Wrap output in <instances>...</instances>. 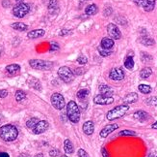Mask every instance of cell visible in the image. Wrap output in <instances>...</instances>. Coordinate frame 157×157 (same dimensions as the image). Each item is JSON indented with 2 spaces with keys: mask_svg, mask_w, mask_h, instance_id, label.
<instances>
[{
  "mask_svg": "<svg viewBox=\"0 0 157 157\" xmlns=\"http://www.w3.org/2000/svg\"><path fill=\"white\" fill-rule=\"evenodd\" d=\"M151 128L152 129H157V121L156 122H154L152 125H151Z\"/></svg>",
  "mask_w": 157,
  "mask_h": 157,
  "instance_id": "obj_48",
  "label": "cell"
},
{
  "mask_svg": "<svg viewBox=\"0 0 157 157\" xmlns=\"http://www.w3.org/2000/svg\"><path fill=\"white\" fill-rule=\"evenodd\" d=\"M12 27L15 30H19V31H26L28 29V26L22 22H15V24H12Z\"/></svg>",
  "mask_w": 157,
  "mask_h": 157,
  "instance_id": "obj_26",
  "label": "cell"
},
{
  "mask_svg": "<svg viewBox=\"0 0 157 157\" xmlns=\"http://www.w3.org/2000/svg\"><path fill=\"white\" fill-rule=\"evenodd\" d=\"M134 117L139 121H145L149 119V115L145 111H137L134 113Z\"/></svg>",
  "mask_w": 157,
  "mask_h": 157,
  "instance_id": "obj_18",
  "label": "cell"
},
{
  "mask_svg": "<svg viewBox=\"0 0 157 157\" xmlns=\"http://www.w3.org/2000/svg\"><path fill=\"white\" fill-rule=\"evenodd\" d=\"M43 2L48 8L50 12H54V11H56L59 8L58 0H43Z\"/></svg>",
  "mask_w": 157,
  "mask_h": 157,
  "instance_id": "obj_16",
  "label": "cell"
},
{
  "mask_svg": "<svg viewBox=\"0 0 157 157\" xmlns=\"http://www.w3.org/2000/svg\"><path fill=\"white\" fill-rule=\"evenodd\" d=\"M156 157H157V156H156Z\"/></svg>",
  "mask_w": 157,
  "mask_h": 157,
  "instance_id": "obj_53",
  "label": "cell"
},
{
  "mask_svg": "<svg viewBox=\"0 0 157 157\" xmlns=\"http://www.w3.org/2000/svg\"><path fill=\"white\" fill-rule=\"evenodd\" d=\"M19 131L15 126L6 124L0 127V138L5 142H13L18 138Z\"/></svg>",
  "mask_w": 157,
  "mask_h": 157,
  "instance_id": "obj_1",
  "label": "cell"
},
{
  "mask_svg": "<svg viewBox=\"0 0 157 157\" xmlns=\"http://www.w3.org/2000/svg\"><path fill=\"white\" fill-rule=\"evenodd\" d=\"M64 149H65V152L67 154H71L73 152V144L70 142V140L67 139L65 140L64 142Z\"/></svg>",
  "mask_w": 157,
  "mask_h": 157,
  "instance_id": "obj_21",
  "label": "cell"
},
{
  "mask_svg": "<svg viewBox=\"0 0 157 157\" xmlns=\"http://www.w3.org/2000/svg\"><path fill=\"white\" fill-rule=\"evenodd\" d=\"M67 115L72 123H78L80 120V110L74 101H70L67 105Z\"/></svg>",
  "mask_w": 157,
  "mask_h": 157,
  "instance_id": "obj_2",
  "label": "cell"
},
{
  "mask_svg": "<svg viewBox=\"0 0 157 157\" xmlns=\"http://www.w3.org/2000/svg\"><path fill=\"white\" fill-rule=\"evenodd\" d=\"M58 76L62 81L67 83L72 82V80H73V72L67 66L60 67L58 71Z\"/></svg>",
  "mask_w": 157,
  "mask_h": 157,
  "instance_id": "obj_5",
  "label": "cell"
},
{
  "mask_svg": "<svg viewBox=\"0 0 157 157\" xmlns=\"http://www.w3.org/2000/svg\"><path fill=\"white\" fill-rule=\"evenodd\" d=\"M8 95V91L5 90V89H2V90H0V98H5L7 97Z\"/></svg>",
  "mask_w": 157,
  "mask_h": 157,
  "instance_id": "obj_42",
  "label": "cell"
},
{
  "mask_svg": "<svg viewBox=\"0 0 157 157\" xmlns=\"http://www.w3.org/2000/svg\"><path fill=\"white\" fill-rule=\"evenodd\" d=\"M107 32H108L109 36L112 39H114V40H118V39H120L121 36L119 27H118L114 24H108V26H107Z\"/></svg>",
  "mask_w": 157,
  "mask_h": 157,
  "instance_id": "obj_9",
  "label": "cell"
},
{
  "mask_svg": "<svg viewBox=\"0 0 157 157\" xmlns=\"http://www.w3.org/2000/svg\"><path fill=\"white\" fill-rule=\"evenodd\" d=\"M15 1L18 2V3H22V1H23V0H15Z\"/></svg>",
  "mask_w": 157,
  "mask_h": 157,
  "instance_id": "obj_51",
  "label": "cell"
},
{
  "mask_svg": "<svg viewBox=\"0 0 157 157\" xmlns=\"http://www.w3.org/2000/svg\"><path fill=\"white\" fill-rule=\"evenodd\" d=\"M97 49H98V53H100V55L103 57H109V55H111V53H112V49H105L101 47H98Z\"/></svg>",
  "mask_w": 157,
  "mask_h": 157,
  "instance_id": "obj_32",
  "label": "cell"
},
{
  "mask_svg": "<svg viewBox=\"0 0 157 157\" xmlns=\"http://www.w3.org/2000/svg\"><path fill=\"white\" fill-rule=\"evenodd\" d=\"M151 74H152V70H151V68H149V67H145V68H143L141 70V72H140V77L144 78V80H145V78H149Z\"/></svg>",
  "mask_w": 157,
  "mask_h": 157,
  "instance_id": "obj_23",
  "label": "cell"
},
{
  "mask_svg": "<svg viewBox=\"0 0 157 157\" xmlns=\"http://www.w3.org/2000/svg\"><path fill=\"white\" fill-rule=\"evenodd\" d=\"M20 70V66L19 64H11L6 67V71L9 74H15Z\"/></svg>",
  "mask_w": 157,
  "mask_h": 157,
  "instance_id": "obj_24",
  "label": "cell"
},
{
  "mask_svg": "<svg viewBox=\"0 0 157 157\" xmlns=\"http://www.w3.org/2000/svg\"><path fill=\"white\" fill-rule=\"evenodd\" d=\"M101 154H102L103 157H109V153H108L107 149H106L105 148H101Z\"/></svg>",
  "mask_w": 157,
  "mask_h": 157,
  "instance_id": "obj_44",
  "label": "cell"
},
{
  "mask_svg": "<svg viewBox=\"0 0 157 157\" xmlns=\"http://www.w3.org/2000/svg\"><path fill=\"white\" fill-rule=\"evenodd\" d=\"M141 58H142V61L144 62H148V61H151L152 60V57H151L150 54L147 53H141Z\"/></svg>",
  "mask_w": 157,
  "mask_h": 157,
  "instance_id": "obj_36",
  "label": "cell"
},
{
  "mask_svg": "<svg viewBox=\"0 0 157 157\" xmlns=\"http://www.w3.org/2000/svg\"><path fill=\"white\" fill-rule=\"evenodd\" d=\"M30 11V8L28 6L27 4L25 3H19L18 5H15L13 9V15L16 18H19V19H22L24 18V16L29 13Z\"/></svg>",
  "mask_w": 157,
  "mask_h": 157,
  "instance_id": "obj_6",
  "label": "cell"
},
{
  "mask_svg": "<svg viewBox=\"0 0 157 157\" xmlns=\"http://www.w3.org/2000/svg\"><path fill=\"white\" fill-rule=\"evenodd\" d=\"M138 89L140 92H142L144 94H148L151 92V87L148 85H140L138 86Z\"/></svg>",
  "mask_w": 157,
  "mask_h": 157,
  "instance_id": "obj_30",
  "label": "cell"
},
{
  "mask_svg": "<svg viewBox=\"0 0 157 157\" xmlns=\"http://www.w3.org/2000/svg\"><path fill=\"white\" fill-rule=\"evenodd\" d=\"M94 124L93 121L89 120L83 124V132L85 133L87 136H91L94 133Z\"/></svg>",
  "mask_w": 157,
  "mask_h": 157,
  "instance_id": "obj_14",
  "label": "cell"
},
{
  "mask_svg": "<svg viewBox=\"0 0 157 157\" xmlns=\"http://www.w3.org/2000/svg\"><path fill=\"white\" fill-rule=\"evenodd\" d=\"M128 110H129V106L128 105L117 106V107L108 111L107 115H106V117H107L108 120H115L118 119H121V117H122L127 113Z\"/></svg>",
  "mask_w": 157,
  "mask_h": 157,
  "instance_id": "obj_3",
  "label": "cell"
},
{
  "mask_svg": "<svg viewBox=\"0 0 157 157\" xmlns=\"http://www.w3.org/2000/svg\"><path fill=\"white\" fill-rule=\"evenodd\" d=\"M138 94L135 93V92H131L129 94H127L126 96L123 98L122 102H123V105H128V104H132V103H135L137 102L138 100Z\"/></svg>",
  "mask_w": 157,
  "mask_h": 157,
  "instance_id": "obj_15",
  "label": "cell"
},
{
  "mask_svg": "<svg viewBox=\"0 0 157 157\" xmlns=\"http://www.w3.org/2000/svg\"><path fill=\"white\" fill-rule=\"evenodd\" d=\"M125 67L128 70H131L133 69L134 67V60L132 57H127V58L125 61Z\"/></svg>",
  "mask_w": 157,
  "mask_h": 157,
  "instance_id": "obj_29",
  "label": "cell"
},
{
  "mask_svg": "<svg viewBox=\"0 0 157 157\" xmlns=\"http://www.w3.org/2000/svg\"><path fill=\"white\" fill-rule=\"evenodd\" d=\"M85 13L88 16H94L97 13V6L96 4H90L86 7L85 9Z\"/></svg>",
  "mask_w": 157,
  "mask_h": 157,
  "instance_id": "obj_22",
  "label": "cell"
},
{
  "mask_svg": "<svg viewBox=\"0 0 157 157\" xmlns=\"http://www.w3.org/2000/svg\"><path fill=\"white\" fill-rule=\"evenodd\" d=\"M3 119H4V116H3L1 114H0V123H1V122L3 121Z\"/></svg>",
  "mask_w": 157,
  "mask_h": 157,
  "instance_id": "obj_49",
  "label": "cell"
},
{
  "mask_svg": "<svg viewBox=\"0 0 157 157\" xmlns=\"http://www.w3.org/2000/svg\"><path fill=\"white\" fill-rule=\"evenodd\" d=\"M145 104L148 106H157V96L148 98L145 100Z\"/></svg>",
  "mask_w": 157,
  "mask_h": 157,
  "instance_id": "obj_34",
  "label": "cell"
},
{
  "mask_svg": "<svg viewBox=\"0 0 157 157\" xmlns=\"http://www.w3.org/2000/svg\"><path fill=\"white\" fill-rule=\"evenodd\" d=\"M29 83H30V86H31L33 88L37 89V90H41V89H42L40 82H39L38 80H36V78H33V80H32Z\"/></svg>",
  "mask_w": 157,
  "mask_h": 157,
  "instance_id": "obj_33",
  "label": "cell"
},
{
  "mask_svg": "<svg viewBox=\"0 0 157 157\" xmlns=\"http://www.w3.org/2000/svg\"><path fill=\"white\" fill-rule=\"evenodd\" d=\"M46 34V31L43 29H35L32 30L30 32H28L27 37L29 39H37V38H41Z\"/></svg>",
  "mask_w": 157,
  "mask_h": 157,
  "instance_id": "obj_19",
  "label": "cell"
},
{
  "mask_svg": "<svg viewBox=\"0 0 157 157\" xmlns=\"http://www.w3.org/2000/svg\"><path fill=\"white\" fill-rule=\"evenodd\" d=\"M119 128V125L118 124H108L106 125L101 131H100V137L101 138H106L108 137V135H110L111 133H113L115 130Z\"/></svg>",
  "mask_w": 157,
  "mask_h": 157,
  "instance_id": "obj_13",
  "label": "cell"
},
{
  "mask_svg": "<svg viewBox=\"0 0 157 157\" xmlns=\"http://www.w3.org/2000/svg\"><path fill=\"white\" fill-rule=\"evenodd\" d=\"M70 33V30H67V29H63V30H61L60 33H59V35L60 36H65V35H69Z\"/></svg>",
  "mask_w": 157,
  "mask_h": 157,
  "instance_id": "obj_43",
  "label": "cell"
},
{
  "mask_svg": "<svg viewBox=\"0 0 157 157\" xmlns=\"http://www.w3.org/2000/svg\"><path fill=\"white\" fill-rule=\"evenodd\" d=\"M77 62L81 65H85L88 62V59L85 55H79V57H77Z\"/></svg>",
  "mask_w": 157,
  "mask_h": 157,
  "instance_id": "obj_37",
  "label": "cell"
},
{
  "mask_svg": "<svg viewBox=\"0 0 157 157\" xmlns=\"http://www.w3.org/2000/svg\"><path fill=\"white\" fill-rule=\"evenodd\" d=\"M94 102L97 105H110L112 103H114V98L105 96V95L102 94H98L94 98Z\"/></svg>",
  "mask_w": 157,
  "mask_h": 157,
  "instance_id": "obj_10",
  "label": "cell"
},
{
  "mask_svg": "<svg viewBox=\"0 0 157 157\" xmlns=\"http://www.w3.org/2000/svg\"><path fill=\"white\" fill-rule=\"evenodd\" d=\"M35 157H44V156H43V153H39V154H37Z\"/></svg>",
  "mask_w": 157,
  "mask_h": 157,
  "instance_id": "obj_50",
  "label": "cell"
},
{
  "mask_svg": "<svg viewBox=\"0 0 157 157\" xmlns=\"http://www.w3.org/2000/svg\"><path fill=\"white\" fill-rule=\"evenodd\" d=\"M78 156H79V157H90L89 154L84 149H82V148L78 150Z\"/></svg>",
  "mask_w": 157,
  "mask_h": 157,
  "instance_id": "obj_40",
  "label": "cell"
},
{
  "mask_svg": "<svg viewBox=\"0 0 157 157\" xmlns=\"http://www.w3.org/2000/svg\"><path fill=\"white\" fill-rule=\"evenodd\" d=\"M19 157H31L29 154H26V153H21Z\"/></svg>",
  "mask_w": 157,
  "mask_h": 157,
  "instance_id": "obj_47",
  "label": "cell"
},
{
  "mask_svg": "<svg viewBox=\"0 0 157 157\" xmlns=\"http://www.w3.org/2000/svg\"><path fill=\"white\" fill-rule=\"evenodd\" d=\"M62 157H68V156H67V155H63V156H62Z\"/></svg>",
  "mask_w": 157,
  "mask_h": 157,
  "instance_id": "obj_52",
  "label": "cell"
},
{
  "mask_svg": "<svg viewBox=\"0 0 157 157\" xmlns=\"http://www.w3.org/2000/svg\"><path fill=\"white\" fill-rule=\"evenodd\" d=\"M89 94H90V90L89 89H81V90H79L77 92V98L83 101V100H85L88 96H89Z\"/></svg>",
  "mask_w": 157,
  "mask_h": 157,
  "instance_id": "obj_27",
  "label": "cell"
},
{
  "mask_svg": "<svg viewBox=\"0 0 157 157\" xmlns=\"http://www.w3.org/2000/svg\"><path fill=\"white\" fill-rule=\"evenodd\" d=\"M49 155L51 157H58L60 155V150L57 148H52L49 151Z\"/></svg>",
  "mask_w": 157,
  "mask_h": 157,
  "instance_id": "obj_38",
  "label": "cell"
},
{
  "mask_svg": "<svg viewBox=\"0 0 157 157\" xmlns=\"http://www.w3.org/2000/svg\"><path fill=\"white\" fill-rule=\"evenodd\" d=\"M39 121H40V120H39L37 117H32V119H30L29 120H27L26 126H27V128H29V129H33L36 126V124Z\"/></svg>",
  "mask_w": 157,
  "mask_h": 157,
  "instance_id": "obj_31",
  "label": "cell"
},
{
  "mask_svg": "<svg viewBox=\"0 0 157 157\" xmlns=\"http://www.w3.org/2000/svg\"><path fill=\"white\" fill-rule=\"evenodd\" d=\"M51 104L56 110H63L66 106V101L65 98L62 94L60 93H54L51 96Z\"/></svg>",
  "mask_w": 157,
  "mask_h": 157,
  "instance_id": "obj_7",
  "label": "cell"
},
{
  "mask_svg": "<svg viewBox=\"0 0 157 157\" xmlns=\"http://www.w3.org/2000/svg\"><path fill=\"white\" fill-rule=\"evenodd\" d=\"M72 72H73L74 75H78V76H79V75H82V74H83V73H84V70L81 69V68H76L74 71H72Z\"/></svg>",
  "mask_w": 157,
  "mask_h": 157,
  "instance_id": "obj_41",
  "label": "cell"
},
{
  "mask_svg": "<svg viewBox=\"0 0 157 157\" xmlns=\"http://www.w3.org/2000/svg\"><path fill=\"white\" fill-rule=\"evenodd\" d=\"M140 43H142L144 46H152L155 44L153 39H151L148 36H144L140 38Z\"/></svg>",
  "mask_w": 157,
  "mask_h": 157,
  "instance_id": "obj_25",
  "label": "cell"
},
{
  "mask_svg": "<svg viewBox=\"0 0 157 157\" xmlns=\"http://www.w3.org/2000/svg\"><path fill=\"white\" fill-rule=\"evenodd\" d=\"M109 78L113 81H121L125 78V73L121 68H113L109 73Z\"/></svg>",
  "mask_w": 157,
  "mask_h": 157,
  "instance_id": "obj_11",
  "label": "cell"
},
{
  "mask_svg": "<svg viewBox=\"0 0 157 157\" xmlns=\"http://www.w3.org/2000/svg\"><path fill=\"white\" fill-rule=\"evenodd\" d=\"M155 1L156 0H136V3L144 8L145 12H150L155 7Z\"/></svg>",
  "mask_w": 157,
  "mask_h": 157,
  "instance_id": "obj_8",
  "label": "cell"
},
{
  "mask_svg": "<svg viewBox=\"0 0 157 157\" xmlns=\"http://www.w3.org/2000/svg\"><path fill=\"white\" fill-rule=\"evenodd\" d=\"M120 136H136L137 134L135 131H132V130H122L119 133Z\"/></svg>",
  "mask_w": 157,
  "mask_h": 157,
  "instance_id": "obj_35",
  "label": "cell"
},
{
  "mask_svg": "<svg viewBox=\"0 0 157 157\" xmlns=\"http://www.w3.org/2000/svg\"><path fill=\"white\" fill-rule=\"evenodd\" d=\"M99 91L102 95H105V96H109L112 97V95L114 93V90L112 89L109 86L107 85H101L99 86Z\"/></svg>",
  "mask_w": 157,
  "mask_h": 157,
  "instance_id": "obj_20",
  "label": "cell"
},
{
  "mask_svg": "<svg viewBox=\"0 0 157 157\" xmlns=\"http://www.w3.org/2000/svg\"><path fill=\"white\" fill-rule=\"evenodd\" d=\"M48 126H49V124H48L47 121L40 120L36 124V126L32 129V130H33V133H34V134H37V135H39V134H42L43 132H46L48 129Z\"/></svg>",
  "mask_w": 157,
  "mask_h": 157,
  "instance_id": "obj_12",
  "label": "cell"
},
{
  "mask_svg": "<svg viewBox=\"0 0 157 157\" xmlns=\"http://www.w3.org/2000/svg\"><path fill=\"white\" fill-rule=\"evenodd\" d=\"M59 45L57 43H55V42H52V43H50V50H58L59 49Z\"/></svg>",
  "mask_w": 157,
  "mask_h": 157,
  "instance_id": "obj_39",
  "label": "cell"
},
{
  "mask_svg": "<svg viewBox=\"0 0 157 157\" xmlns=\"http://www.w3.org/2000/svg\"><path fill=\"white\" fill-rule=\"evenodd\" d=\"M101 48L105 49H112V48L114 47L115 45V42L112 38H108V37H105L101 40Z\"/></svg>",
  "mask_w": 157,
  "mask_h": 157,
  "instance_id": "obj_17",
  "label": "cell"
},
{
  "mask_svg": "<svg viewBox=\"0 0 157 157\" xmlns=\"http://www.w3.org/2000/svg\"><path fill=\"white\" fill-rule=\"evenodd\" d=\"M26 99V93L22 90H18L15 92V100L18 102H22Z\"/></svg>",
  "mask_w": 157,
  "mask_h": 157,
  "instance_id": "obj_28",
  "label": "cell"
},
{
  "mask_svg": "<svg viewBox=\"0 0 157 157\" xmlns=\"http://www.w3.org/2000/svg\"><path fill=\"white\" fill-rule=\"evenodd\" d=\"M29 65L33 69L41 70V71H47L53 67V63L50 61L42 60V59H31L29 61Z\"/></svg>",
  "mask_w": 157,
  "mask_h": 157,
  "instance_id": "obj_4",
  "label": "cell"
},
{
  "mask_svg": "<svg viewBox=\"0 0 157 157\" xmlns=\"http://www.w3.org/2000/svg\"><path fill=\"white\" fill-rule=\"evenodd\" d=\"M0 157H9V154L6 152H0Z\"/></svg>",
  "mask_w": 157,
  "mask_h": 157,
  "instance_id": "obj_46",
  "label": "cell"
},
{
  "mask_svg": "<svg viewBox=\"0 0 157 157\" xmlns=\"http://www.w3.org/2000/svg\"><path fill=\"white\" fill-rule=\"evenodd\" d=\"M3 6L4 7H9L10 5H11V2L9 1V0H3Z\"/></svg>",
  "mask_w": 157,
  "mask_h": 157,
  "instance_id": "obj_45",
  "label": "cell"
}]
</instances>
